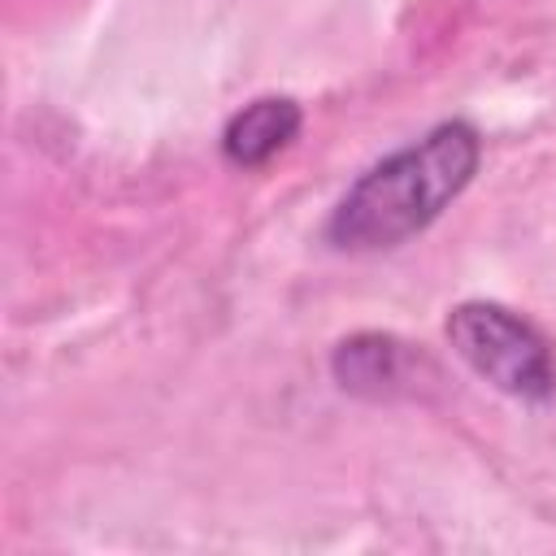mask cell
Returning a JSON list of instances; mask_svg holds the SVG:
<instances>
[{"instance_id": "cell-4", "label": "cell", "mask_w": 556, "mask_h": 556, "mask_svg": "<svg viewBox=\"0 0 556 556\" xmlns=\"http://www.w3.org/2000/svg\"><path fill=\"white\" fill-rule=\"evenodd\" d=\"M334 382L356 400H391L404 391L408 378V348L395 334L361 330L334 343L330 352Z\"/></svg>"}, {"instance_id": "cell-3", "label": "cell", "mask_w": 556, "mask_h": 556, "mask_svg": "<svg viewBox=\"0 0 556 556\" xmlns=\"http://www.w3.org/2000/svg\"><path fill=\"white\" fill-rule=\"evenodd\" d=\"M304 109L291 96H256L222 126V156L235 169H261L300 139Z\"/></svg>"}, {"instance_id": "cell-1", "label": "cell", "mask_w": 556, "mask_h": 556, "mask_svg": "<svg viewBox=\"0 0 556 556\" xmlns=\"http://www.w3.org/2000/svg\"><path fill=\"white\" fill-rule=\"evenodd\" d=\"M482 165V135L452 117L430 126L421 139L387 152L352 187L326 217V243L334 252H387L434 226L452 200L473 182Z\"/></svg>"}, {"instance_id": "cell-2", "label": "cell", "mask_w": 556, "mask_h": 556, "mask_svg": "<svg viewBox=\"0 0 556 556\" xmlns=\"http://www.w3.org/2000/svg\"><path fill=\"white\" fill-rule=\"evenodd\" d=\"M443 334L452 352L495 391L521 404H547L556 395V352L517 308L500 300H460L447 308Z\"/></svg>"}]
</instances>
